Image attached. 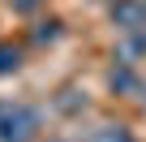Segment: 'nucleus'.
I'll list each match as a JSON object with an SVG mask.
<instances>
[{
    "label": "nucleus",
    "mask_w": 146,
    "mask_h": 142,
    "mask_svg": "<svg viewBox=\"0 0 146 142\" xmlns=\"http://www.w3.org/2000/svg\"><path fill=\"white\" fill-rule=\"evenodd\" d=\"M43 129L39 108L26 99H0V142H35Z\"/></svg>",
    "instance_id": "nucleus-1"
},
{
    "label": "nucleus",
    "mask_w": 146,
    "mask_h": 142,
    "mask_svg": "<svg viewBox=\"0 0 146 142\" xmlns=\"http://www.w3.org/2000/svg\"><path fill=\"white\" fill-rule=\"evenodd\" d=\"M112 26L133 39L137 52H146V0H112Z\"/></svg>",
    "instance_id": "nucleus-2"
},
{
    "label": "nucleus",
    "mask_w": 146,
    "mask_h": 142,
    "mask_svg": "<svg viewBox=\"0 0 146 142\" xmlns=\"http://www.w3.org/2000/svg\"><path fill=\"white\" fill-rule=\"evenodd\" d=\"M17 69H22V47L13 39H0V78L17 73Z\"/></svg>",
    "instance_id": "nucleus-3"
},
{
    "label": "nucleus",
    "mask_w": 146,
    "mask_h": 142,
    "mask_svg": "<svg viewBox=\"0 0 146 142\" xmlns=\"http://www.w3.org/2000/svg\"><path fill=\"white\" fill-rule=\"evenodd\" d=\"M86 142H137V138H133L125 125H99V129H95Z\"/></svg>",
    "instance_id": "nucleus-4"
},
{
    "label": "nucleus",
    "mask_w": 146,
    "mask_h": 142,
    "mask_svg": "<svg viewBox=\"0 0 146 142\" xmlns=\"http://www.w3.org/2000/svg\"><path fill=\"white\" fill-rule=\"evenodd\" d=\"M60 26H64L60 17H47V22H39V26L30 30V39H35V43H56V39H60Z\"/></svg>",
    "instance_id": "nucleus-5"
},
{
    "label": "nucleus",
    "mask_w": 146,
    "mask_h": 142,
    "mask_svg": "<svg viewBox=\"0 0 146 142\" xmlns=\"http://www.w3.org/2000/svg\"><path fill=\"white\" fill-rule=\"evenodd\" d=\"M108 82H112V91H133V86H137V78H133L129 65H116L112 73H108Z\"/></svg>",
    "instance_id": "nucleus-6"
},
{
    "label": "nucleus",
    "mask_w": 146,
    "mask_h": 142,
    "mask_svg": "<svg viewBox=\"0 0 146 142\" xmlns=\"http://www.w3.org/2000/svg\"><path fill=\"white\" fill-rule=\"evenodd\" d=\"M39 5H43V0H9V9H13V13H35Z\"/></svg>",
    "instance_id": "nucleus-7"
},
{
    "label": "nucleus",
    "mask_w": 146,
    "mask_h": 142,
    "mask_svg": "<svg viewBox=\"0 0 146 142\" xmlns=\"http://www.w3.org/2000/svg\"><path fill=\"white\" fill-rule=\"evenodd\" d=\"M108 5H112V0H108Z\"/></svg>",
    "instance_id": "nucleus-8"
}]
</instances>
